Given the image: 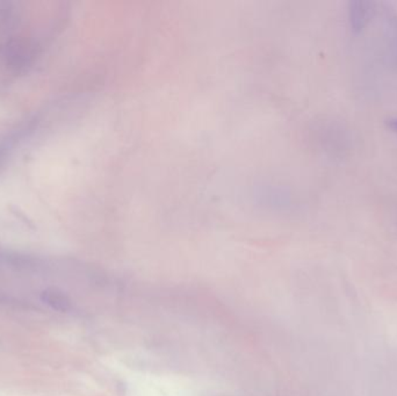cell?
I'll use <instances>...</instances> for the list:
<instances>
[{"instance_id": "obj_5", "label": "cell", "mask_w": 397, "mask_h": 396, "mask_svg": "<svg viewBox=\"0 0 397 396\" xmlns=\"http://www.w3.org/2000/svg\"><path fill=\"white\" fill-rule=\"evenodd\" d=\"M277 42H278V35H277ZM275 48H277V44H275ZM274 52H275V49H274ZM273 55H274V53H273ZM272 59H273V57H272ZM271 62H272V61H271ZM270 66H271V64H270ZM268 69H270V68H268ZM267 72H268V71H267ZM265 79H266V78H265ZM263 86H264V85H263ZM261 90H263V89H261ZM259 97H261V95H259ZM258 100H259V99H258ZM257 104H258V102H257ZM256 107H257V106H256ZM254 111H256V109H254ZM252 118H254V116H252ZM251 121H252V120H251ZM250 124H251V122H250ZM249 127H250V126H249ZM248 131H249V129H248ZM247 134H248V133H247Z\"/></svg>"}, {"instance_id": "obj_4", "label": "cell", "mask_w": 397, "mask_h": 396, "mask_svg": "<svg viewBox=\"0 0 397 396\" xmlns=\"http://www.w3.org/2000/svg\"><path fill=\"white\" fill-rule=\"evenodd\" d=\"M189 19H187V25H189ZM186 48H187V36H186ZM185 69H186V57H185ZM182 121H185V104H184V113H182Z\"/></svg>"}, {"instance_id": "obj_3", "label": "cell", "mask_w": 397, "mask_h": 396, "mask_svg": "<svg viewBox=\"0 0 397 396\" xmlns=\"http://www.w3.org/2000/svg\"><path fill=\"white\" fill-rule=\"evenodd\" d=\"M387 126L391 128V131L397 133V118L389 119V120H387Z\"/></svg>"}, {"instance_id": "obj_2", "label": "cell", "mask_w": 397, "mask_h": 396, "mask_svg": "<svg viewBox=\"0 0 397 396\" xmlns=\"http://www.w3.org/2000/svg\"><path fill=\"white\" fill-rule=\"evenodd\" d=\"M40 298H41V301L46 304L47 306H49L52 311L68 313L72 309L71 299L66 292H63L59 288H46V289H43Z\"/></svg>"}, {"instance_id": "obj_1", "label": "cell", "mask_w": 397, "mask_h": 396, "mask_svg": "<svg viewBox=\"0 0 397 396\" xmlns=\"http://www.w3.org/2000/svg\"><path fill=\"white\" fill-rule=\"evenodd\" d=\"M373 3L355 0L348 3V19L352 30L360 33L373 16Z\"/></svg>"}]
</instances>
